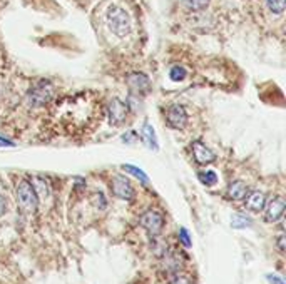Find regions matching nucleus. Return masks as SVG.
I'll list each match as a JSON object with an SVG mask.
<instances>
[{"label": "nucleus", "instance_id": "obj_1", "mask_svg": "<svg viewBox=\"0 0 286 284\" xmlns=\"http://www.w3.org/2000/svg\"><path fill=\"white\" fill-rule=\"evenodd\" d=\"M15 197L17 206L24 214H36L39 207V197L36 194V189L32 187L30 181L22 179L15 187Z\"/></svg>", "mask_w": 286, "mask_h": 284}, {"label": "nucleus", "instance_id": "obj_2", "mask_svg": "<svg viewBox=\"0 0 286 284\" xmlns=\"http://www.w3.org/2000/svg\"><path fill=\"white\" fill-rule=\"evenodd\" d=\"M107 24L117 37H125L131 32L129 14L121 7H112L107 14Z\"/></svg>", "mask_w": 286, "mask_h": 284}, {"label": "nucleus", "instance_id": "obj_3", "mask_svg": "<svg viewBox=\"0 0 286 284\" xmlns=\"http://www.w3.org/2000/svg\"><path fill=\"white\" fill-rule=\"evenodd\" d=\"M28 104L32 107H44L54 99V85L49 81L37 82L34 87L28 90Z\"/></svg>", "mask_w": 286, "mask_h": 284}, {"label": "nucleus", "instance_id": "obj_4", "mask_svg": "<svg viewBox=\"0 0 286 284\" xmlns=\"http://www.w3.org/2000/svg\"><path fill=\"white\" fill-rule=\"evenodd\" d=\"M139 224L144 227L146 232L152 237V239H156L164 229V216L159 211L149 209V211H146L139 218Z\"/></svg>", "mask_w": 286, "mask_h": 284}, {"label": "nucleus", "instance_id": "obj_5", "mask_svg": "<svg viewBox=\"0 0 286 284\" xmlns=\"http://www.w3.org/2000/svg\"><path fill=\"white\" fill-rule=\"evenodd\" d=\"M111 189H112V194L119 199H122V201H133L136 196L133 184H131L129 179L124 178V175H116V178L112 179Z\"/></svg>", "mask_w": 286, "mask_h": 284}, {"label": "nucleus", "instance_id": "obj_6", "mask_svg": "<svg viewBox=\"0 0 286 284\" xmlns=\"http://www.w3.org/2000/svg\"><path fill=\"white\" fill-rule=\"evenodd\" d=\"M128 85L131 89V92L133 95H144L151 90V81L149 77L146 76V74L142 72H133L128 76Z\"/></svg>", "mask_w": 286, "mask_h": 284}, {"label": "nucleus", "instance_id": "obj_7", "mask_svg": "<svg viewBox=\"0 0 286 284\" xmlns=\"http://www.w3.org/2000/svg\"><path fill=\"white\" fill-rule=\"evenodd\" d=\"M166 122L171 129H182L187 124V112L182 105L174 104L166 111Z\"/></svg>", "mask_w": 286, "mask_h": 284}, {"label": "nucleus", "instance_id": "obj_8", "mask_svg": "<svg viewBox=\"0 0 286 284\" xmlns=\"http://www.w3.org/2000/svg\"><path fill=\"white\" fill-rule=\"evenodd\" d=\"M265 221L266 223H278L283 218L286 204L283 197H273L270 202L265 204Z\"/></svg>", "mask_w": 286, "mask_h": 284}, {"label": "nucleus", "instance_id": "obj_9", "mask_svg": "<svg viewBox=\"0 0 286 284\" xmlns=\"http://www.w3.org/2000/svg\"><path fill=\"white\" fill-rule=\"evenodd\" d=\"M128 109H129V105L124 104L121 99H112L109 102L107 112H109V121L112 126H121L125 121V116H128Z\"/></svg>", "mask_w": 286, "mask_h": 284}, {"label": "nucleus", "instance_id": "obj_10", "mask_svg": "<svg viewBox=\"0 0 286 284\" xmlns=\"http://www.w3.org/2000/svg\"><path fill=\"white\" fill-rule=\"evenodd\" d=\"M191 151H193V157H194V161H196V164H199V166H208V164L211 162H214V159L216 156L213 154V151L208 149L203 142H193V146H191Z\"/></svg>", "mask_w": 286, "mask_h": 284}, {"label": "nucleus", "instance_id": "obj_11", "mask_svg": "<svg viewBox=\"0 0 286 284\" xmlns=\"http://www.w3.org/2000/svg\"><path fill=\"white\" fill-rule=\"evenodd\" d=\"M265 204H266V196H265V192H261V191H251L244 197V206L251 212L263 211Z\"/></svg>", "mask_w": 286, "mask_h": 284}, {"label": "nucleus", "instance_id": "obj_12", "mask_svg": "<svg viewBox=\"0 0 286 284\" xmlns=\"http://www.w3.org/2000/svg\"><path fill=\"white\" fill-rule=\"evenodd\" d=\"M248 192H249L248 186H246L243 181H234V183L228 186L226 196H228V199H231V201H244V197Z\"/></svg>", "mask_w": 286, "mask_h": 284}, {"label": "nucleus", "instance_id": "obj_13", "mask_svg": "<svg viewBox=\"0 0 286 284\" xmlns=\"http://www.w3.org/2000/svg\"><path fill=\"white\" fill-rule=\"evenodd\" d=\"M141 137L142 140L146 142L147 147H151L152 151H157L159 149V144H157V139H156V132H154V129L151 124H144V127H142V132H141Z\"/></svg>", "mask_w": 286, "mask_h": 284}, {"label": "nucleus", "instance_id": "obj_14", "mask_svg": "<svg viewBox=\"0 0 286 284\" xmlns=\"http://www.w3.org/2000/svg\"><path fill=\"white\" fill-rule=\"evenodd\" d=\"M30 184H32L34 189H36V194H37V197H39V201H41L42 197H49V194H50V187H49V183H47L45 179H42V178H34V179L30 181Z\"/></svg>", "mask_w": 286, "mask_h": 284}, {"label": "nucleus", "instance_id": "obj_15", "mask_svg": "<svg viewBox=\"0 0 286 284\" xmlns=\"http://www.w3.org/2000/svg\"><path fill=\"white\" fill-rule=\"evenodd\" d=\"M164 268L171 274H174L177 271H182V263H181V258H177L176 254H164Z\"/></svg>", "mask_w": 286, "mask_h": 284}, {"label": "nucleus", "instance_id": "obj_16", "mask_svg": "<svg viewBox=\"0 0 286 284\" xmlns=\"http://www.w3.org/2000/svg\"><path fill=\"white\" fill-rule=\"evenodd\" d=\"M251 226H253V221H251V218H248V216H244V214L233 216L231 227H234V229H246V227H251Z\"/></svg>", "mask_w": 286, "mask_h": 284}, {"label": "nucleus", "instance_id": "obj_17", "mask_svg": "<svg viewBox=\"0 0 286 284\" xmlns=\"http://www.w3.org/2000/svg\"><path fill=\"white\" fill-rule=\"evenodd\" d=\"M198 178L204 186H208V187L218 183V175H216L214 170H201V172H198Z\"/></svg>", "mask_w": 286, "mask_h": 284}, {"label": "nucleus", "instance_id": "obj_18", "mask_svg": "<svg viewBox=\"0 0 286 284\" xmlns=\"http://www.w3.org/2000/svg\"><path fill=\"white\" fill-rule=\"evenodd\" d=\"M171 284H196L194 281V277L191 274H187V272H182V271H177L171 277Z\"/></svg>", "mask_w": 286, "mask_h": 284}, {"label": "nucleus", "instance_id": "obj_19", "mask_svg": "<svg viewBox=\"0 0 286 284\" xmlns=\"http://www.w3.org/2000/svg\"><path fill=\"white\" fill-rule=\"evenodd\" d=\"M122 170H125V172H129V174H133L134 178L139 179L142 184H147V183H149V178H147L144 170L139 169V167H136V166H129V164H128V166H125V164H124V166H122Z\"/></svg>", "mask_w": 286, "mask_h": 284}, {"label": "nucleus", "instance_id": "obj_20", "mask_svg": "<svg viewBox=\"0 0 286 284\" xmlns=\"http://www.w3.org/2000/svg\"><path fill=\"white\" fill-rule=\"evenodd\" d=\"M184 5L191 12H199V10H204L209 5L211 0H182Z\"/></svg>", "mask_w": 286, "mask_h": 284}, {"label": "nucleus", "instance_id": "obj_21", "mask_svg": "<svg viewBox=\"0 0 286 284\" xmlns=\"http://www.w3.org/2000/svg\"><path fill=\"white\" fill-rule=\"evenodd\" d=\"M187 76V72L184 67H181V65H174L173 69L169 70V77H171V81H174V82H181V81H184Z\"/></svg>", "mask_w": 286, "mask_h": 284}, {"label": "nucleus", "instance_id": "obj_22", "mask_svg": "<svg viewBox=\"0 0 286 284\" xmlns=\"http://www.w3.org/2000/svg\"><path fill=\"white\" fill-rule=\"evenodd\" d=\"M266 4H268V9H270L273 14L281 15L284 12L286 0H266Z\"/></svg>", "mask_w": 286, "mask_h": 284}, {"label": "nucleus", "instance_id": "obj_23", "mask_svg": "<svg viewBox=\"0 0 286 284\" xmlns=\"http://www.w3.org/2000/svg\"><path fill=\"white\" fill-rule=\"evenodd\" d=\"M179 241L182 242V246H184V247H191L193 246V241H191L189 232H187L186 227H181V229H179Z\"/></svg>", "mask_w": 286, "mask_h": 284}, {"label": "nucleus", "instance_id": "obj_24", "mask_svg": "<svg viewBox=\"0 0 286 284\" xmlns=\"http://www.w3.org/2000/svg\"><path fill=\"white\" fill-rule=\"evenodd\" d=\"M266 281L270 284H286L283 276H279V274H266Z\"/></svg>", "mask_w": 286, "mask_h": 284}, {"label": "nucleus", "instance_id": "obj_25", "mask_svg": "<svg viewBox=\"0 0 286 284\" xmlns=\"http://www.w3.org/2000/svg\"><path fill=\"white\" fill-rule=\"evenodd\" d=\"M5 212H7V201H5L4 196L0 194V218H2Z\"/></svg>", "mask_w": 286, "mask_h": 284}, {"label": "nucleus", "instance_id": "obj_26", "mask_svg": "<svg viewBox=\"0 0 286 284\" xmlns=\"http://www.w3.org/2000/svg\"><path fill=\"white\" fill-rule=\"evenodd\" d=\"M96 199H97V207H99V209H104L106 207V199H104V196H102L101 194V192H99V194H96Z\"/></svg>", "mask_w": 286, "mask_h": 284}, {"label": "nucleus", "instance_id": "obj_27", "mask_svg": "<svg viewBox=\"0 0 286 284\" xmlns=\"http://www.w3.org/2000/svg\"><path fill=\"white\" fill-rule=\"evenodd\" d=\"M276 244H278L279 253H284V234H279V236H278Z\"/></svg>", "mask_w": 286, "mask_h": 284}, {"label": "nucleus", "instance_id": "obj_28", "mask_svg": "<svg viewBox=\"0 0 286 284\" xmlns=\"http://www.w3.org/2000/svg\"><path fill=\"white\" fill-rule=\"evenodd\" d=\"M137 139V135H136V132H129L128 135L124 134V137H122V142H134Z\"/></svg>", "mask_w": 286, "mask_h": 284}, {"label": "nucleus", "instance_id": "obj_29", "mask_svg": "<svg viewBox=\"0 0 286 284\" xmlns=\"http://www.w3.org/2000/svg\"><path fill=\"white\" fill-rule=\"evenodd\" d=\"M12 146H14L12 140L5 139V137H0V147H12Z\"/></svg>", "mask_w": 286, "mask_h": 284}]
</instances>
